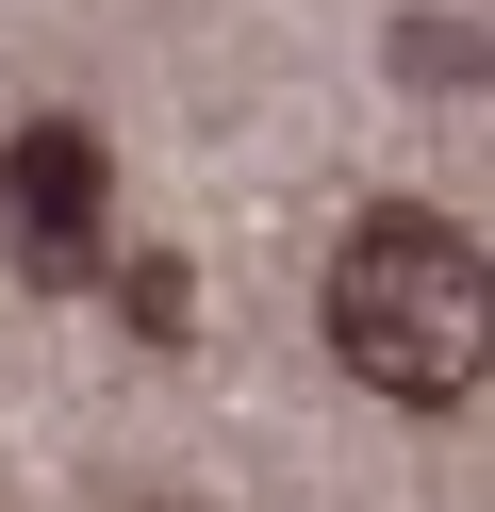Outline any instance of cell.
Here are the masks:
<instances>
[{"label": "cell", "mask_w": 495, "mask_h": 512, "mask_svg": "<svg viewBox=\"0 0 495 512\" xmlns=\"http://www.w3.org/2000/svg\"><path fill=\"white\" fill-rule=\"evenodd\" d=\"M330 347H347V380H380V397L462 413V397H479V347H495L479 232H462V215L380 199V215L347 232V265H330Z\"/></svg>", "instance_id": "6da1fadb"}, {"label": "cell", "mask_w": 495, "mask_h": 512, "mask_svg": "<svg viewBox=\"0 0 495 512\" xmlns=\"http://www.w3.org/2000/svg\"><path fill=\"white\" fill-rule=\"evenodd\" d=\"M99 199H116L99 133H83V116H33V133L0 149V232H17V281H99Z\"/></svg>", "instance_id": "7a4b0ae2"}]
</instances>
